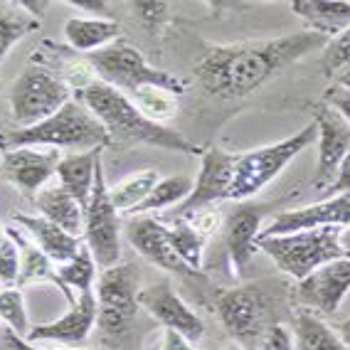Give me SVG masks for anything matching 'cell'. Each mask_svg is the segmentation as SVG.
<instances>
[{
	"mask_svg": "<svg viewBox=\"0 0 350 350\" xmlns=\"http://www.w3.org/2000/svg\"><path fill=\"white\" fill-rule=\"evenodd\" d=\"M57 274H59V279H62L69 291L77 288L79 294H92L94 279H96V262L87 244H81L79 252H77L67 264H59Z\"/></svg>",
	"mask_w": 350,
	"mask_h": 350,
	"instance_id": "obj_31",
	"label": "cell"
},
{
	"mask_svg": "<svg viewBox=\"0 0 350 350\" xmlns=\"http://www.w3.org/2000/svg\"><path fill=\"white\" fill-rule=\"evenodd\" d=\"M267 215V207L254 205V202H239L234 210L225 217L222 230H225V247L230 254L232 271L242 274L254 254L259 252L256 239L262 234V219Z\"/></svg>",
	"mask_w": 350,
	"mask_h": 350,
	"instance_id": "obj_16",
	"label": "cell"
},
{
	"mask_svg": "<svg viewBox=\"0 0 350 350\" xmlns=\"http://www.w3.org/2000/svg\"><path fill=\"white\" fill-rule=\"evenodd\" d=\"M350 225V193L325 198L313 205L286 210L271 219L259 237H276V234H294L304 230H321V227H348Z\"/></svg>",
	"mask_w": 350,
	"mask_h": 350,
	"instance_id": "obj_15",
	"label": "cell"
},
{
	"mask_svg": "<svg viewBox=\"0 0 350 350\" xmlns=\"http://www.w3.org/2000/svg\"><path fill=\"white\" fill-rule=\"evenodd\" d=\"M87 62L92 64L99 81L113 87L116 92L129 96V99L146 87L165 89L173 96L185 94V89H188V81L185 79L170 75L165 69L150 67L146 62V57L141 55V50L133 47L131 42H126V40H116V42L107 44L104 50L87 55Z\"/></svg>",
	"mask_w": 350,
	"mask_h": 350,
	"instance_id": "obj_5",
	"label": "cell"
},
{
	"mask_svg": "<svg viewBox=\"0 0 350 350\" xmlns=\"http://www.w3.org/2000/svg\"><path fill=\"white\" fill-rule=\"evenodd\" d=\"M193 185L195 183L190 180L188 175L161 178L156 188L150 190L148 198L133 210V215H146V213H156V210H165V207H178L193 193Z\"/></svg>",
	"mask_w": 350,
	"mask_h": 350,
	"instance_id": "obj_30",
	"label": "cell"
},
{
	"mask_svg": "<svg viewBox=\"0 0 350 350\" xmlns=\"http://www.w3.org/2000/svg\"><path fill=\"white\" fill-rule=\"evenodd\" d=\"M15 222H18L23 230L30 232V237L35 239L40 250L50 256L55 264H67L72 256L79 252L81 237H75L64 232L62 227L52 225L50 219L40 217V215H15Z\"/></svg>",
	"mask_w": 350,
	"mask_h": 350,
	"instance_id": "obj_21",
	"label": "cell"
},
{
	"mask_svg": "<svg viewBox=\"0 0 350 350\" xmlns=\"http://www.w3.org/2000/svg\"><path fill=\"white\" fill-rule=\"evenodd\" d=\"M138 274L133 264H116L104 269L96 286V323L104 343H121L138 316Z\"/></svg>",
	"mask_w": 350,
	"mask_h": 350,
	"instance_id": "obj_8",
	"label": "cell"
},
{
	"mask_svg": "<svg viewBox=\"0 0 350 350\" xmlns=\"http://www.w3.org/2000/svg\"><path fill=\"white\" fill-rule=\"evenodd\" d=\"M161 175H158L156 168H146L138 170V173L129 175L121 183H116L113 188H109V195H111V202L116 207V213H131L136 210L141 202L150 195V190L156 188Z\"/></svg>",
	"mask_w": 350,
	"mask_h": 350,
	"instance_id": "obj_27",
	"label": "cell"
},
{
	"mask_svg": "<svg viewBox=\"0 0 350 350\" xmlns=\"http://www.w3.org/2000/svg\"><path fill=\"white\" fill-rule=\"evenodd\" d=\"M259 350H294V338H291L286 325L276 323V325H271L269 333L264 336Z\"/></svg>",
	"mask_w": 350,
	"mask_h": 350,
	"instance_id": "obj_36",
	"label": "cell"
},
{
	"mask_svg": "<svg viewBox=\"0 0 350 350\" xmlns=\"http://www.w3.org/2000/svg\"><path fill=\"white\" fill-rule=\"evenodd\" d=\"M5 230L20 250L18 288L25 286V284H30V282H52L59 291H62L64 299L69 301V306H72V304L77 301V296H75V291H69V288L64 286V282L59 279V274H57V269H55V262H52L50 256L40 250L38 244L27 242V239L23 237V232H18L15 227H5Z\"/></svg>",
	"mask_w": 350,
	"mask_h": 350,
	"instance_id": "obj_20",
	"label": "cell"
},
{
	"mask_svg": "<svg viewBox=\"0 0 350 350\" xmlns=\"http://www.w3.org/2000/svg\"><path fill=\"white\" fill-rule=\"evenodd\" d=\"M99 161H101V148L87 150V153H69V156H62V161L57 165L59 185L79 202L81 210H87L89 198H92Z\"/></svg>",
	"mask_w": 350,
	"mask_h": 350,
	"instance_id": "obj_22",
	"label": "cell"
},
{
	"mask_svg": "<svg viewBox=\"0 0 350 350\" xmlns=\"http://www.w3.org/2000/svg\"><path fill=\"white\" fill-rule=\"evenodd\" d=\"M119 23L111 18H69L64 23V38L69 47L81 55L104 50L107 44L119 40Z\"/></svg>",
	"mask_w": 350,
	"mask_h": 350,
	"instance_id": "obj_24",
	"label": "cell"
},
{
	"mask_svg": "<svg viewBox=\"0 0 350 350\" xmlns=\"http://www.w3.org/2000/svg\"><path fill=\"white\" fill-rule=\"evenodd\" d=\"M126 237L136 247L138 254L144 256V259H148L150 264L161 267V269L173 271V274H180V276L200 274V271L190 269L188 264L175 254V250L170 247V239H168V227L161 219L146 217V215L131 219L126 225Z\"/></svg>",
	"mask_w": 350,
	"mask_h": 350,
	"instance_id": "obj_17",
	"label": "cell"
},
{
	"mask_svg": "<svg viewBox=\"0 0 350 350\" xmlns=\"http://www.w3.org/2000/svg\"><path fill=\"white\" fill-rule=\"evenodd\" d=\"M161 350H195V348L183 336H178L175 331H165V336H163Z\"/></svg>",
	"mask_w": 350,
	"mask_h": 350,
	"instance_id": "obj_41",
	"label": "cell"
},
{
	"mask_svg": "<svg viewBox=\"0 0 350 350\" xmlns=\"http://www.w3.org/2000/svg\"><path fill=\"white\" fill-rule=\"evenodd\" d=\"M343 193H350V150L345 153V158H343V163H340V168H338L333 183L323 190V200H325V198L343 195Z\"/></svg>",
	"mask_w": 350,
	"mask_h": 350,
	"instance_id": "obj_39",
	"label": "cell"
},
{
	"mask_svg": "<svg viewBox=\"0 0 350 350\" xmlns=\"http://www.w3.org/2000/svg\"><path fill=\"white\" fill-rule=\"evenodd\" d=\"M62 156L59 150L40 148H15L3 153V175L18 185L25 195H32L47 185L52 175H57Z\"/></svg>",
	"mask_w": 350,
	"mask_h": 350,
	"instance_id": "obj_19",
	"label": "cell"
},
{
	"mask_svg": "<svg viewBox=\"0 0 350 350\" xmlns=\"http://www.w3.org/2000/svg\"><path fill=\"white\" fill-rule=\"evenodd\" d=\"M340 252L345 259H350V225L340 230Z\"/></svg>",
	"mask_w": 350,
	"mask_h": 350,
	"instance_id": "obj_43",
	"label": "cell"
},
{
	"mask_svg": "<svg viewBox=\"0 0 350 350\" xmlns=\"http://www.w3.org/2000/svg\"><path fill=\"white\" fill-rule=\"evenodd\" d=\"M18 276H20V250L18 244L13 242V237L5 234V239L0 244V284L13 286V284H18Z\"/></svg>",
	"mask_w": 350,
	"mask_h": 350,
	"instance_id": "obj_35",
	"label": "cell"
},
{
	"mask_svg": "<svg viewBox=\"0 0 350 350\" xmlns=\"http://www.w3.org/2000/svg\"><path fill=\"white\" fill-rule=\"evenodd\" d=\"M5 345H8L10 350H50V348H38L35 343H27L25 338L18 336V333L10 331V328L5 331Z\"/></svg>",
	"mask_w": 350,
	"mask_h": 350,
	"instance_id": "obj_42",
	"label": "cell"
},
{
	"mask_svg": "<svg viewBox=\"0 0 350 350\" xmlns=\"http://www.w3.org/2000/svg\"><path fill=\"white\" fill-rule=\"evenodd\" d=\"M35 207L40 210V217L50 219L52 225L62 227L69 234L79 237L84 232V210L62 185H50L40 190L35 198Z\"/></svg>",
	"mask_w": 350,
	"mask_h": 350,
	"instance_id": "obj_25",
	"label": "cell"
},
{
	"mask_svg": "<svg viewBox=\"0 0 350 350\" xmlns=\"http://www.w3.org/2000/svg\"><path fill=\"white\" fill-rule=\"evenodd\" d=\"M0 321H5L10 325V331H15L18 336H27V311L25 301H23V291L18 286H5L0 291Z\"/></svg>",
	"mask_w": 350,
	"mask_h": 350,
	"instance_id": "obj_33",
	"label": "cell"
},
{
	"mask_svg": "<svg viewBox=\"0 0 350 350\" xmlns=\"http://www.w3.org/2000/svg\"><path fill=\"white\" fill-rule=\"evenodd\" d=\"M111 144L109 131L81 99H69L55 116L27 129L0 131V150L15 148H64V150H104Z\"/></svg>",
	"mask_w": 350,
	"mask_h": 350,
	"instance_id": "obj_3",
	"label": "cell"
},
{
	"mask_svg": "<svg viewBox=\"0 0 350 350\" xmlns=\"http://www.w3.org/2000/svg\"><path fill=\"white\" fill-rule=\"evenodd\" d=\"M336 84H338V87H343L345 92H350V67L345 69V72H340V75H338Z\"/></svg>",
	"mask_w": 350,
	"mask_h": 350,
	"instance_id": "obj_45",
	"label": "cell"
},
{
	"mask_svg": "<svg viewBox=\"0 0 350 350\" xmlns=\"http://www.w3.org/2000/svg\"><path fill=\"white\" fill-rule=\"evenodd\" d=\"M350 291V259L340 256L323 264L316 271L301 279L296 291L291 294L296 306L313 308V311L333 316L340 308L343 299Z\"/></svg>",
	"mask_w": 350,
	"mask_h": 350,
	"instance_id": "obj_14",
	"label": "cell"
},
{
	"mask_svg": "<svg viewBox=\"0 0 350 350\" xmlns=\"http://www.w3.org/2000/svg\"><path fill=\"white\" fill-rule=\"evenodd\" d=\"M69 5L75 8V10H84V13H89L92 18H107L109 15V3H104V0H69Z\"/></svg>",
	"mask_w": 350,
	"mask_h": 350,
	"instance_id": "obj_40",
	"label": "cell"
},
{
	"mask_svg": "<svg viewBox=\"0 0 350 350\" xmlns=\"http://www.w3.org/2000/svg\"><path fill=\"white\" fill-rule=\"evenodd\" d=\"M131 101L138 107V111L144 113L146 119L163 124L165 119H170L175 111H178V101L170 92L165 89H156V87H146L141 92L131 96Z\"/></svg>",
	"mask_w": 350,
	"mask_h": 350,
	"instance_id": "obj_32",
	"label": "cell"
},
{
	"mask_svg": "<svg viewBox=\"0 0 350 350\" xmlns=\"http://www.w3.org/2000/svg\"><path fill=\"white\" fill-rule=\"evenodd\" d=\"M5 234H8V232H5V227L0 225V244H3V239H5Z\"/></svg>",
	"mask_w": 350,
	"mask_h": 350,
	"instance_id": "obj_46",
	"label": "cell"
},
{
	"mask_svg": "<svg viewBox=\"0 0 350 350\" xmlns=\"http://www.w3.org/2000/svg\"><path fill=\"white\" fill-rule=\"evenodd\" d=\"M276 306L279 294H271V288H267L264 282L244 284L215 294V313L219 323L242 350H259L271 325L282 323Z\"/></svg>",
	"mask_w": 350,
	"mask_h": 350,
	"instance_id": "obj_4",
	"label": "cell"
},
{
	"mask_svg": "<svg viewBox=\"0 0 350 350\" xmlns=\"http://www.w3.org/2000/svg\"><path fill=\"white\" fill-rule=\"evenodd\" d=\"M316 138H319V129L311 121L301 131L284 138V141L262 146V148L250 150V153H239L227 200L247 202L256 193H262L274 178L282 175V170L286 168L288 163L294 161L301 150H306Z\"/></svg>",
	"mask_w": 350,
	"mask_h": 350,
	"instance_id": "obj_6",
	"label": "cell"
},
{
	"mask_svg": "<svg viewBox=\"0 0 350 350\" xmlns=\"http://www.w3.org/2000/svg\"><path fill=\"white\" fill-rule=\"evenodd\" d=\"M96 296L79 294V299L69 306L62 319H55L52 323H40L30 328L25 336L27 343H40V340H57L64 345H81L92 336V328L96 323Z\"/></svg>",
	"mask_w": 350,
	"mask_h": 350,
	"instance_id": "obj_18",
	"label": "cell"
},
{
	"mask_svg": "<svg viewBox=\"0 0 350 350\" xmlns=\"http://www.w3.org/2000/svg\"><path fill=\"white\" fill-rule=\"evenodd\" d=\"M313 124L319 129V165L313 173V190L323 193L336 178L345 153L350 150V124L328 104L313 107Z\"/></svg>",
	"mask_w": 350,
	"mask_h": 350,
	"instance_id": "obj_12",
	"label": "cell"
},
{
	"mask_svg": "<svg viewBox=\"0 0 350 350\" xmlns=\"http://www.w3.org/2000/svg\"><path fill=\"white\" fill-rule=\"evenodd\" d=\"M291 10L306 23V30L333 40L350 25V3L343 0H296Z\"/></svg>",
	"mask_w": 350,
	"mask_h": 350,
	"instance_id": "obj_23",
	"label": "cell"
},
{
	"mask_svg": "<svg viewBox=\"0 0 350 350\" xmlns=\"http://www.w3.org/2000/svg\"><path fill=\"white\" fill-rule=\"evenodd\" d=\"M168 239H170V247L175 250V254L180 256L190 269L193 271L202 269V254H205L207 234H202L190 219H173V225L168 227Z\"/></svg>",
	"mask_w": 350,
	"mask_h": 350,
	"instance_id": "obj_28",
	"label": "cell"
},
{
	"mask_svg": "<svg viewBox=\"0 0 350 350\" xmlns=\"http://www.w3.org/2000/svg\"><path fill=\"white\" fill-rule=\"evenodd\" d=\"M40 20L32 18L27 10L20 8V3H0V62L8 57L27 32L38 30Z\"/></svg>",
	"mask_w": 350,
	"mask_h": 350,
	"instance_id": "obj_29",
	"label": "cell"
},
{
	"mask_svg": "<svg viewBox=\"0 0 350 350\" xmlns=\"http://www.w3.org/2000/svg\"><path fill=\"white\" fill-rule=\"evenodd\" d=\"M239 153H230L225 148L210 146L202 150L200 156V175L198 183L193 185V193L175 207V213L170 215L173 219H190L200 210H210L217 202L227 200L230 195L232 178H234V165H237Z\"/></svg>",
	"mask_w": 350,
	"mask_h": 350,
	"instance_id": "obj_11",
	"label": "cell"
},
{
	"mask_svg": "<svg viewBox=\"0 0 350 350\" xmlns=\"http://www.w3.org/2000/svg\"><path fill=\"white\" fill-rule=\"evenodd\" d=\"M294 340L296 350H350L331 325L311 311H299L294 316Z\"/></svg>",
	"mask_w": 350,
	"mask_h": 350,
	"instance_id": "obj_26",
	"label": "cell"
},
{
	"mask_svg": "<svg viewBox=\"0 0 350 350\" xmlns=\"http://www.w3.org/2000/svg\"><path fill=\"white\" fill-rule=\"evenodd\" d=\"M325 44L328 38L313 30L269 40L215 44L193 67V75L205 94L215 99H242L306 55L323 52Z\"/></svg>",
	"mask_w": 350,
	"mask_h": 350,
	"instance_id": "obj_1",
	"label": "cell"
},
{
	"mask_svg": "<svg viewBox=\"0 0 350 350\" xmlns=\"http://www.w3.org/2000/svg\"><path fill=\"white\" fill-rule=\"evenodd\" d=\"M148 350H161V345H150V348Z\"/></svg>",
	"mask_w": 350,
	"mask_h": 350,
	"instance_id": "obj_47",
	"label": "cell"
},
{
	"mask_svg": "<svg viewBox=\"0 0 350 350\" xmlns=\"http://www.w3.org/2000/svg\"><path fill=\"white\" fill-rule=\"evenodd\" d=\"M3 288H5V286H0V291H3Z\"/></svg>",
	"mask_w": 350,
	"mask_h": 350,
	"instance_id": "obj_48",
	"label": "cell"
},
{
	"mask_svg": "<svg viewBox=\"0 0 350 350\" xmlns=\"http://www.w3.org/2000/svg\"><path fill=\"white\" fill-rule=\"evenodd\" d=\"M259 252L269 256L282 274L296 282L306 279L323 264L340 259V227H321V230H304L294 234H276V237L256 239Z\"/></svg>",
	"mask_w": 350,
	"mask_h": 350,
	"instance_id": "obj_7",
	"label": "cell"
},
{
	"mask_svg": "<svg viewBox=\"0 0 350 350\" xmlns=\"http://www.w3.org/2000/svg\"><path fill=\"white\" fill-rule=\"evenodd\" d=\"M131 8L136 10V15L144 20L150 30H153L158 23H163L165 15H168L165 13V10H168V3H133Z\"/></svg>",
	"mask_w": 350,
	"mask_h": 350,
	"instance_id": "obj_38",
	"label": "cell"
},
{
	"mask_svg": "<svg viewBox=\"0 0 350 350\" xmlns=\"http://www.w3.org/2000/svg\"><path fill=\"white\" fill-rule=\"evenodd\" d=\"M138 306L158 321L165 331H175L188 343H198L205 336V323L193 308L175 294L168 279L150 284V286L138 291Z\"/></svg>",
	"mask_w": 350,
	"mask_h": 350,
	"instance_id": "obj_13",
	"label": "cell"
},
{
	"mask_svg": "<svg viewBox=\"0 0 350 350\" xmlns=\"http://www.w3.org/2000/svg\"><path fill=\"white\" fill-rule=\"evenodd\" d=\"M77 99L84 101V107L104 124L113 144H148L163 150H178L185 156H202L205 150L188 141L183 133L146 119L129 96L99 79L81 89Z\"/></svg>",
	"mask_w": 350,
	"mask_h": 350,
	"instance_id": "obj_2",
	"label": "cell"
},
{
	"mask_svg": "<svg viewBox=\"0 0 350 350\" xmlns=\"http://www.w3.org/2000/svg\"><path fill=\"white\" fill-rule=\"evenodd\" d=\"M72 99V89L59 75L42 64H30L10 89V111L20 129L55 116Z\"/></svg>",
	"mask_w": 350,
	"mask_h": 350,
	"instance_id": "obj_9",
	"label": "cell"
},
{
	"mask_svg": "<svg viewBox=\"0 0 350 350\" xmlns=\"http://www.w3.org/2000/svg\"><path fill=\"white\" fill-rule=\"evenodd\" d=\"M323 104H328L331 109H336V111L350 124V92H345V89L338 87V84H331V87L325 89Z\"/></svg>",
	"mask_w": 350,
	"mask_h": 350,
	"instance_id": "obj_37",
	"label": "cell"
},
{
	"mask_svg": "<svg viewBox=\"0 0 350 350\" xmlns=\"http://www.w3.org/2000/svg\"><path fill=\"white\" fill-rule=\"evenodd\" d=\"M121 227H119V213L111 202L109 195L107 178H104V168L101 161L96 165L94 175V188H92V198L84 210V232L81 239L89 247L92 256L99 269H111L121 259Z\"/></svg>",
	"mask_w": 350,
	"mask_h": 350,
	"instance_id": "obj_10",
	"label": "cell"
},
{
	"mask_svg": "<svg viewBox=\"0 0 350 350\" xmlns=\"http://www.w3.org/2000/svg\"><path fill=\"white\" fill-rule=\"evenodd\" d=\"M336 333L340 336V340H343V343L350 348V319H348V321H343V323H338V325H336Z\"/></svg>",
	"mask_w": 350,
	"mask_h": 350,
	"instance_id": "obj_44",
	"label": "cell"
},
{
	"mask_svg": "<svg viewBox=\"0 0 350 350\" xmlns=\"http://www.w3.org/2000/svg\"><path fill=\"white\" fill-rule=\"evenodd\" d=\"M345 67H350V25L340 35L328 40V44L323 47V55H321V69H323L325 77L338 75Z\"/></svg>",
	"mask_w": 350,
	"mask_h": 350,
	"instance_id": "obj_34",
	"label": "cell"
}]
</instances>
